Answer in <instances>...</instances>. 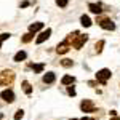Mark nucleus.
<instances>
[{"label":"nucleus","mask_w":120,"mask_h":120,"mask_svg":"<svg viewBox=\"0 0 120 120\" xmlns=\"http://www.w3.org/2000/svg\"><path fill=\"white\" fill-rule=\"evenodd\" d=\"M13 80H15V74H13V71H3V72H0V86H3V85H10Z\"/></svg>","instance_id":"obj_1"},{"label":"nucleus","mask_w":120,"mask_h":120,"mask_svg":"<svg viewBox=\"0 0 120 120\" xmlns=\"http://www.w3.org/2000/svg\"><path fill=\"white\" fill-rule=\"evenodd\" d=\"M86 40H88V35L85 34V35H80V34H77L74 38H72V45H74V48H77V50H80L85 43H86Z\"/></svg>","instance_id":"obj_2"},{"label":"nucleus","mask_w":120,"mask_h":120,"mask_svg":"<svg viewBox=\"0 0 120 120\" xmlns=\"http://www.w3.org/2000/svg\"><path fill=\"white\" fill-rule=\"evenodd\" d=\"M109 79H111V71H109V69H101V71H98L96 80L99 83H106Z\"/></svg>","instance_id":"obj_3"},{"label":"nucleus","mask_w":120,"mask_h":120,"mask_svg":"<svg viewBox=\"0 0 120 120\" xmlns=\"http://www.w3.org/2000/svg\"><path fill=\"white\" fill-rule=\"evenodd\" d=\"M99 26H101L102 29H106V30H114V29H115V24H114V22H112L109 18L99 19Z\"/></svg>","instance_id":"obj_4"},{"label":"nucleus","mask_w":120,"mask_h":120,"mask_svg":"<svg viewBox=\"0 0 120 120\" xmlns=\"http://www.w3.org/2000/svg\"><path fill=\"white\" fill-rule=\"evenodd\" d=\"M80 109H82L83 112H94V106H93V102L90 101V99H85V101H82V104H80Z\"/></svg>","instance_id":"obj_5"},{"label":"nucleus","mask_w":120,"mask_h":120,"mask_svg":"<svg viewBox=\"0 0 120 120\" xmlns=\"http://www.w3.org/2000/svg\"><path fill=\"white\" fill-rule=\"evenodd\" d=\"M50 35H51V29L42 30V32H40V35L37 37V40H35V42H37V43H43V42H45V40L50 37Z\"/></svg>","instance_id":"obj_6"},{"label":"nucleus","mask_w":120,"mask_h":120,"mask_svg":"<svg viewBox=\"0 0 120 120\" xmlns=\"http://www.w3.org/2000/svg\"><path fill=\"white\" fill-rule=\"evenodd\" d=\"M0 96H2L7 102H13V101H15V93L11 91V90H5V91H2Z\"/></svg>","instance_id":"obj_7"},{"label":"nucleus","mask_w":120,"mask_h":120,"mask_svg":"<svg viewBox=\"0 0 120 120\" xmlns=\"http://www.w3.org/2000/svg\"><path fill=\"white\" fill-rule=\"evenodd\" d=\"M67 50H69V43H67L66 40L63 42V43H59V45H58V48H56V51H58L59 55H64Z\"/></svg>","instance_id":"obj_8"},{"label":"nucleus","mask_w":120,"mask_h":120,"mask_svg":"<svg viewBox=\"0 0 120 120\" xmlns=\"http://www.w3.org/2000/svg\"><path fill=\"white\" fill-rule=\"evenodd\" d=\"M88 8H90V11L96 13V15H99V13L102 11V10H101V3H90Z\"/></svg>","instance_id":"obj_9"},{"label":"nucleus","mask_w":120,"mask_h":120,"mask_svg":"<svg viewBox=\"0 0 120 120\" xmlns=\"http://www.w3.org/2000/svg\"><path fill=\"white\" fill-rule=\"evenodd\" d=\"M42 27H43V22H35V24H30V26H29V32H30V34H34V32L40 30Z\"/></svg>","instance_id":"obj_10"},{"label":"nucleus","mask_w":120,"mask_h":120,"mask_svg":"<svg viewBox=\"0 0 120 120\" xmlns=\"http://www.w3.org/2000/svg\"><path fill=\"white\" fill-rule=\"evenodd\" d=\"M55 79H56V77H55L53 72H46V74L43 75V82H45V83H53V82H55Z\"/></svg>","instance_id":"obj_11"},{"label":"nucleus","mask_w":120,"mask_h":120,"mask_svg":"<svg viewBox=\"0 0 120 120\" xmlns=\"http://www.w3.org/2000/svg\"><path fill=\"white\" fill-rule=\"evenodd\" d=\"M26 58H27L26 51H18V53L15 55V61H16V63H21V61H24Z\"/></svg>","instance_id":"obj_12"},{"label":"nucleus","mask_w":120,"mask_h":120,"mask_svg":"<svg viewBox=\"0 0 120 120\" xmlns=\"http://www.w3.org/2000/svg\"><path fill=\"white\" fill-rule=\"evenodd\" d=\"M61 82H63V85H72V83L75 82V79H74V77H71V75H64Z\"/></svg>","instance_id":"obj_13"},{"label":"nucleus","mask_w":120,"mask_h":120,"mask_svg":"<svg viewBox=\"0 0 120 120\" xmlns=\"http://www.w3.org/2000/svg\"><path fill=\"white\" fill-rule=\"evenodd\" d=\"M22 90H24L26 94H30V93H32V86H30V83H29L27 80H24V82H22Z\"/></svg>","instance_id":"obj_14"},{"label":"nucleus","mask_w":120,"mask_h":120,"mask_svg":"<svg viewBox=\"0 0 120 120\" xmlns=\"http://www.w3.org/2000/svg\"><path fill=\"white\" fill-rule=\"evenodd\" d=\"M80 22H82V26H85V27H90L91 26V19L88 18V16H85V15L80 18Z\"/></svg>","instance_id":"obj_15"},{"label":"nucleus","mask_w":120,"mask_h":120,"mask_svg":"<svg viewBox=\"0 0 120 120\" xmlns=\"http://www.w3.org/2000/svg\"><path fill=\"white\" fill-rule=\"evenodd\" d=\"M102 46H104V40H99V42L94 45V48H96V51H98V53H101V51H102Z\"/></svg>","instance_id":"obj_16"},{"label":"nucleus","mask_w":120,"mask_h":120,"mask_svg":"<svg viewBox=\"0 0 120 120\" xmlns=\"http://www.w3.org/2000/svg\"><path fill=\"white\" fill-rule=\"evenodd\" d=\"M22 117H24V111H21V109L16 111V114H15V120H21Z\"/></svg>","instance_id":"obj_17"},{"label":"nucleus","mask_w":120,"mask_h":120,"mask_svg":"<svg viewBox=\"0 0 120 120\" xmlns=\"http://www.w3.org/2000/svg\"><path fill=\"white\" fill-rule=\"evenodd\" d=\"M32 37H34V35L29 32V34H26V35L22 37V42H24V43H27V42H30V40H32Z\"/></svg>","instance_id":"obj_18"},{"label":"nucleus","mask_w":120,"mask_h":120,"mask_svg":"<svg viewBox=\"0 0 120 120\" xmlns=\"http://www.w3.org/2000/svg\"><path fill=\"white\" fill-rule=\"evenodd\" d=\"M61 64L64 66V67H71V66L74 64V63H72L71 59H63V61H61Z\"/></svg>","instance_id":"obj_19"},{"label":"nucleus","mask_w":120,"mask_h":120,"mask_svg":"<svg viewBox=\"0 0 120 120\" xmlns=\"http://www.w3.org/2000/svg\"><path fill=\"white\" fill-rule=\"evenodd\" d=\"M32 69H34L35 72H42V71H43V64H34Z\"/></svg>","instance_id":"obj_20"},{"label":"nucleus","mask_w":120,"mask_h":120,"mask_svg":"<svg viewBox=\"0 0 120 120\" xmlns=\"http://www.w3.org/2000/svg\"><path fill=\"white\" fill-rule=\"evenodd\" d=\"M56 5L61 7V8H64L66 5H67V0H56Z\"/></svg>","instance_id":"obj_21"},{"label":"nucleus","mask_w":120,"mask_h":120,"mask_svg":"<svg viewBox=\"0 0 120 120\" xmlns=\"http://www.w3.org/2000/svg\"><path fill=\"white\" fill-rule=\"evenodd\" d=\"M7 38H10V34H7V32L0 35V46H2V43H3V40H7Z\"/></svg>","instance_id":"obj_22"},{"label":"nucleus","mask_w":120,"mask_h":120,"mask_svg":"<svg viewBox=\"0 0 120 120\" xmlns=\"http://www.w3.org/2000/svg\"><path fill=\"white\" fill-rule=\"evenodd\" d=\"M67 93H69L71 96H75V90H74V86H69V88H67Z\"/></svg>","instance_id":"obj_23"},{"label":"nucleus","mask_w":120,"mask_h":120,"mask_svg":"<svg viewBox=\"0 0 120 120\" xmlns=\"http://www.w3.org/2000/svg\"><path fill=\"white\" fill-rule=\"evenodd\" d=\"M27 5H29V2H22V3H21V7H22V8H26Z\"/></svg>","instance_id":"obj_24"},{"label":"nucleus","mask_w":120,"mask_h":120,"mask_svg":"<svg viewBox=\"0 0 120 120\" xmlns=\"http://www.w3.org/2000/svg\"><path fill=\"white\" fill-rule=\"evenodd\" d=\"M82 120H88V119H86V117H83V119H82Z\"/></svg>","instance_id":"obj_25"},{"label":"nucleus","mask_w":120,"mask_h":120,"mask_svg":"<svg viewBox=\"0 0 120 120\" xmlns=\"http://www.w3.org/2000/svg\"><path fill=\"white\" fill-rule=\"evenodd\" d=\"M2 117H3V115H2V114H0V119H2Z\"/></svg>","instance_id":"obj_26"},{"label":"nucleus","mask_w":120,"mask_h":120,"mask_svg":"<svg viewBox=\"0 0 120 120\" xmlns=\"http://www.w3.org/2000/svg\"><path fill=\"white\" fill-rule=\"evenodd\" d=\"M72 120H75V119H72Z\"/></svg>","instance_id":"obj_27"}]
</instances>
